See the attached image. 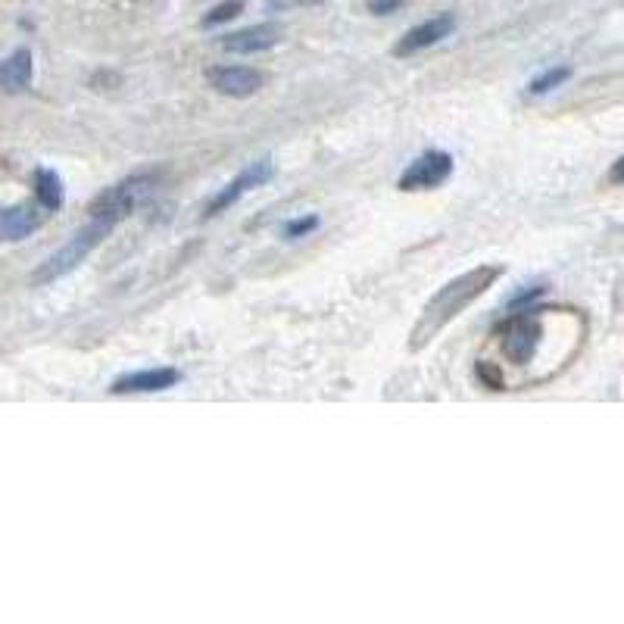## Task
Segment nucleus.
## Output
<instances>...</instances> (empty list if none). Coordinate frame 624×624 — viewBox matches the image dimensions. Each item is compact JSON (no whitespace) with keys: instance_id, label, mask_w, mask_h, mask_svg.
<instances>
[{"instance_id":"obj_2","label":"nucleus","mask_w":624,"mask_h":624,"mask_svg":"<svg viewBox=\"0 0 624 624\" xmlns=\"http://www.w3.org/2000/svg\"><path fill=\"white\" fill-rule=\"evenodd\" d=\"M113 228H116V222L91 216V222H88L85 228H78L57 253H50V256L44 259V263L35 269L32 284H50V281H60L63 275L75 272V269L82 266L85 259L100 247L103 238H110Z\"/></svg>"},{"instance_id":"obj_5","label":"nucleus","mask_w":624,"mask_h":624,"mask_svg":"<svg viewBox=\"0 0 624 624\" xmlns=\"http://www.w3.org/2000/svg\"><path fill=\"white\" fill-rule=\"evenodd\" d=\"M453 169H456V160L447 150H425L422 156H415V160L406 166V172L397 178V188L406 194L434 191L453 175Z\"/></svg>"},{"instance_id":"obj_16","label":"nucleus","mask_w":624,"mask_h":624,"mask_svg":"<svg viewBox=\"0 0 624 624\" xmlns=\"http://www.w3.org/2000/svg\"><path fill=\"white\" fill-rule=\"evenodd\" d=\"M543 294H546V288H543V284H534V288H528V291H518L515 297H509V303H506V312H515V309L534 306V300H540Z\"/></svg>"},{"instance_id":"obj_9","label":"nucleus","mask_w":624,"mask_h":624,"mask_svg":"<svg viewBox=\"0 0 624 624\" xmlns=\"http://www.w3.org/2000/svg\"><path fill=\"white\" fill-rule=\"evenodd\" d=\"M44 225V213L32 203L0 206V244H19Z\"/></svg>"},{"instance_id":"obj_4","label":"nucleus","mask_w":624,"mask_h":624,"mask_svg":"<svg viewBox=\"0 0 624 624\" xmlns=\"http://www.w3.org/2000/svg\"><path fill=\"white\" fill-rule=\"evenodd\" d=\"M275 178V163H272V156H259V160H253L250 166H244L238 175H234L225 188H219L213 194V200L206 203V216H219L225 210H231L234 203H238L247 191H256V188H263L269 185V181Z\"/></svg>"},{"instance_id":"obj_14","label":"nucleus","mask_w":624,"mask_h":624,"mask_svg":"<svg viewBox=\"0 0 624 624\" xmlns=\"http://www.w3.org/2000/svg\"><path fill=\"white\" fill-rule=\"evenodd\" d=\"M238 13H244V0H222V4H216L210 13L203 16V29H216V25L234 19Z\"/></svg>"},{"instance_id":"obj_3","label":"nucleus","mask_w":624,"mask_h":624,"mask_svg":"<svg viewBox=\"0 0 624 624\" xmlns=\"http://www.w3.org/2000/svg\"><path fill=\"white\" fill-rule=\"evenodd\" d=\"M156 181L160 175L156 172H138V175H128L122 178L119 185L107 188L94 203H91V216L97 219H110V222H122L125 216H132L138 206L156 191Z\"/></svg>"},{"instance_id":"obj_6","label":"nucleus","mask_w":624,"mask_h":624,"mask_svg":"<svg viewBox=\"0 0 624 624\" xmlns=\"http://www.w3.org/2000/svg\"><path fill=\"white\" fill-rule=\"evenodd\" d=\"M456 25H459V19L453 13H437V16H431V19H425L419 25H412V29L394 44L390 54L400 57V60L422 54V50H428V47L440 44L444 38H450L456 32Z\"/></svg>"},{"instance_id":"obj_1","label":"nucleus","mask_w":624,"mask_h":624,"mask_svg":"<svg viewBox=\"0 0 624 624\" xmlns=\"http://www.w3.org/2000/svg\"><path fill=\"white\" fill-rule=\"evenodd\" d=\"M503 272H506V266L484 263V266H475L472 272H462L453 281H447L444 288H440L425 303L422 316L415 319L412 334H409V350H415V353L425 350L453 319H459L462 312L472 306L478 297H484L493 288V284L503 278Z\"/></svg>"},{"instance_id":"obj_12","label":"nucleus","mask_w":624,"mask_h":624,"mask_svg":"<svg viewBox=\"0 0 624 624\" xmlns=\"http://www.w3.org/2000/svg\"><path fill=\"white\" fill-rule=\"evenodd\" d=\"M35 197H38V206H41V210H47V213L63 210V200H66L63 178L54 169L38 166L35 169Z\"/></svg>"},{"instance_id":"obj_10","label":"nucleus","mask_w":624,"mask_h":624,"mask_svg":"<svg viewBox=\"0 0 624 624\" xmlns=\"http://www.w3.org/2000/svg\"><path fill=\"white\" fill-rule=\"evenodd\" d=\"M281 41V25L275 22H259V25H247L241 32H231L222 38V50L225 54H263V50H272Z\"/></svg>"},{"instance_id":"obj_15","label":"nucleus","mask_w":624,"mask_h":624,"mask_svg":"<svg viewBox=\"0 0 624 624\" xmlns=\"http://www.w3.org/2000/svg\"><path fill=\"white\" fill-rule=\"evenodd\" d=\"M322 225V219L316 216V213H309V216H297V219H291V222H284V241H300V238H306V234H312Z\"/></svg>"},{"instance_id":"obj_7","label":"nucleus","mask_w":624,"mask_h":624,"mask_svg":"<svg viewBox=\"0 0 624 624\" xmlns=\"http://www.w3.org/2000/svg\"><path fill=\"white\" fill-rule=\"evenodd\" d=\"M185 381V372L175 366H156V369H135L125 372L110 384V394L122 397V394H163V390L175 387Z\"/></svg>"},{"instance_id":"obj_13","label":"nucleus","mask_w":624,"mask_h":624,"mask_svg":"<svg viewBox=\"0 0 624 624\" xmlns=\"http://www.w3.org/2000/svg\"><path fill=\"white\" fill-rule=\"evenodd\" d=\"M571 78V69L568 66H550V69H540L531 82H528V94L531 97H543V94H550L556 91L559 85H565Z\"/></svg>"},{"instance_id":"obj_8","label":"nucleus","mask_w":624,"mask_h":624,"mask_svg":"<svg viewBox=\"0 0 624 624\" xmlns=\"http://www.w3.org/2000/svg\"><path fill=\"white\" fill-rule=\"evenodd\" d=\"M206 78L225 97H253L266 85V75L253 66H213Z\"/></svg>"},{"instance_id":"obj_18","label":"nucleus","mask_w":624,"mask_h":624,"mask_svg":"<svg viewBox=\"0 0 624 624\" xmlns=\"http://www.w3.org/2000/svg\"><path fill=\"white\" fill-rule=\"evenodd\" d=\"M621 166H624V160H615V163H612V175H609V178H612V185H618V181H621Z\"/></svg>"},{"instance_id":"obj_11","label":"nucleus","mask_w":624,"mask_h":624,"mask_svg":"<svg viewBox=\"0 0 624 624\" xmlns=\"http://www.w3.org/2000/svg\"><path fill=\"white\" fill-rule=\"evenodd\" d=\"M32 75H35L32 50L19 47L4 63H0V88H4L7 94H22L25 88L32 85Z\"/></svg>"},{"instance_id":"obj_17","label":"nucleus","mask_w":624,"mask_h":624,"mask_svg":"<svg viewBox=\"0 0 624 624\" xmlns=\"http://www.w3.org/2000/svg\"><path fill=\"white\" fill-rule=\"evenodd\" d=\"M403 4H406V0H372V4H369V13H375V16H390V13H397Z\"/></svg>"}]
</instances>
